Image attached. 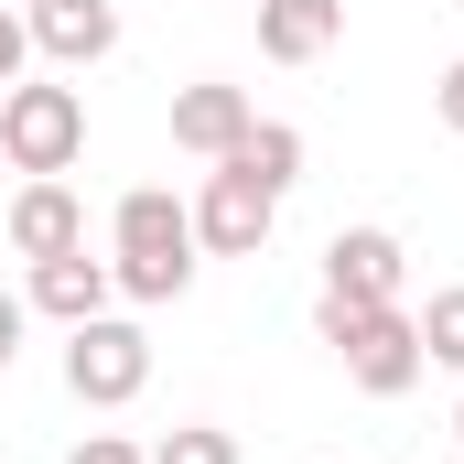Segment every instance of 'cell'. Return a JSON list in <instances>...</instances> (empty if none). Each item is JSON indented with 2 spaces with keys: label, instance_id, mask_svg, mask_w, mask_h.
<instances>
[{
  "label": "cell",
  "instance_id": "obj_1",
  "mask_svg": "<svg viewBox=\"0 0 464 464\" xmlns=\"http://www.w3.org/2000/svg\"><path fill=\"white\" fill-rule=\"evenodd\" d=\"M109 270L130 303H184V281H195V206H173L162 184H130L109 217Z\"/></svg>",
  "mask_w": 464,
  "mask_h": 464
},
{
  "label": "cell",
  "instance_id": "obj_2",
  "mask_svg": "<svg viewBox=\"0 0 464 464\" xmlns=\"http://www.w3.org/2000/svg\"><path fill=\"white\" fill-rule=\"evenodd\" d=\"M65 389H76L87 411H130V400L151 389V335H140L130 314H87V324H65Z\"/></svg>",
  "mask_w": 464,
  "mask_h": 464
},
{
  "label": "cell",
  "instance_id": "obj_3",
  "mask_svg": "<svg viewBox=\"0 0 464 464\" xmlns=\"http://www.w3.org/2000/svg\"><path fill=\"white\" fill-rule=\"evenodd\" d=\"M0 151H11V173H65L87 151V98L76 87H0Z\"/></svg>",
  "mask_w": 464,
  "mask_h": 464
},
{
  "label": "cell",
  "instance_id": "obj_4",
  "mask_svg": "<svg viewBox=\"0 0 464 464\" xmlns=\"http://www.w3.org/2000/svg\"><path fill=\"white\" fill-rule=\"evenodd\" d=\"M270 217H281V195L248 184L237 162H217L206 195H195V248H206V259H259V248H270Z\"/></svg>",
  "mask_w": 464,
  "mask_h": 464
},
{
  "label": "cell",
  "instance_id": "obj_5",
  "mask_svg": "<svg viewBox=\"0 0 464 464\" xmlns=\"http://www.w3.org/2000/svg\"><path fill=\"white\" fill-rule=\"evenodd\" d=\"M346 378L367 389V400H400V389L421 378V324H411L400 303H378V314L356 324V346H346Z\"/></svg>",
  "mask_w": 464,
  "mask_h": 464
},
{
  "label": "cell",
  "instance_id": "obj_6",
  "mask_svg": "<svg viewBox=\"0 0 464 464\" xmlns=\"http://www.w3.org/2000/svg\"><path fill=\"white\" fill-rule=\"evenodd\" d=\"M248 98L217 87V76H195V87H173V151H195V162H227L237 140H248Z\"/></svg>",
  "mask_w": 464,
  "mask_h": 464
},
{
  "label": "cell",
  "instance_id": "obj_7",
  "mask_svg": "<svg viewBox=\"0 0 464 464\" xmlns=\"http://www.w3.org/2000/svg\"><path fill=\"white\" fill-rule=\"evenodd\" d=\"M22 22H33V54L54 65H98L119 44V0H22Z\"/></svg>",
  "mask_w": 464,
  "mask_h": 464
},
{
  "label": "cell",
  "instance_id": "obj_8",
  "mask_svg": "<svg viewBox=\"0 0 464 464\" xmlns=\"http://www.w3.org/2000/svg\"><path fill=\"white\" fill-rule=\"evenodd\" d=\"M11 248H22V259H65V248H87V206L65 195V173H33V184L11 195Z\"/></svg>",
  "mask_w": 464,
  "mask_h": 464
},
{
  "label": "cell",
  "instance_id": "obj_9",
  "mask_svg": "<svg viewBox=\"0 0 464 464\" xmlns=\"http://www.w3.org/2000/svg\"><path fill=\"white\" fill-rule=\"evenodd\" d=\"M324 292L400 303V237H389V227H335V237H324Z\"/></svg>",
  "mask_w": 464,
  "mask_h": 464
},
{
  "label": "cell",
  "instance_id": "obj_10",
  "mask_svg": "<svg viewBox=\"0 0 464 464\" xmlns=\"http://www.w3.org/2000/svg\"><path fill=\"white\" fill-rule=\"evenodd\" d=\"M109 292H119V270L109 259H87V248H65V259H33V314H54V324H87V314H109Z\"/></svg>",
  "mask_w": 464,
  "mask_h": 464
},
{
  "label": "cell",
  "instance_id": "obj_11",
  "mask_svg": "<svg viewBox=\"0 0 464 464\" xmlns=\"http://www.w3.org/2000/svg\"><path fill=\"white\" fill-rule=\"evenodd\" d=\"M335 33H346V0H259V54L270 65H314V54H335Z\"/></svg>",
  "mask_w": 464,
  "mask_h": 464
},
{
  "label": "cell",
  "instance_id": "obj_12",
  "mask_svg": "<svg viewBox=\"0 0 464 464\" xmlns=\"http://www.w3.org/2000/svg\"><path fill=\"white\" fill-rule=\"evenodd\" d=\"M227 162L248 173V184H270V195H292V184H303V130H292V119H248V140H237Z\"/></svg>",
  "mask_w": 464,
  "mask_h": 464
},
{
  "label": "cell",
  "instance_id": "obj_13",
  "mask_svg": "<svg viewBox=\"0 0 464 464\" xmlns=\"http://www.w3.org/2000/svg\"><path fill=\"white\" fill-rule=\"evenodd\" d=\"M411 324H421V367H464V281H454V292H432Z\"/></svg>",
  "mask_w": 464,
  "mask_h": 464
},
{
  "label": "cell",
  "instance_id": "obj_14",
  "mask_svg": "<svg viewBox=\"0 0 464 464\" xmlns=\"http://www.w3.org/2000/svg\"><path fill=\"white\" fill-rule=\"evenodd\" d=\"M151 464H237V432H217V421H173V432L151 443Z\"/></svg>",
  "mask_w": 464,
  "mask_h": 464
},
{
  "label": "cell",
  "instance_id": "obj_15",
  "mask_svg": "<svg viewBox=\"0 0 464 464\" xmlns=\"http://www.w3.org/2000/svg\"><path fill=\"white\" fill-rule=\"evenodd\" d=\"M367 314H378V303H356V292H314V335H324L335 356L356 346V324H367Z\"/></svg>",
  "mask_w": 464,
  "mask_h": 464
},
{
  "label": "cell",
  "instance_id": "obj_16",
  "mask_svg": "<svg viewBox=\"0 0 464 464\" xmlns=\"http://www.w3.org/2000/svg\"><path fill=\"white\" fill-rule=\"evenodd\" d=\"M22 65H33V22L0 11V87H22Z\"/></svg>",
  "mask_w": 464,
  "mask_h": 464
},
{
  "label": "cell",
  "instance_id": "obj_17",
  "mask_svg": "<svg viewBox=\"0 0 464 464\" xmlns=\"http://www.w3.org/2000/svg\"><path fill=\"white\" fill-rule=\"evenodd\" d=\"M65 464H151V454H140V443H119V432H87Z\"/></svg>",
  "mask_w": 464,
  "mask_h": 464
},
{
  "label": "cell",
  "instance_id": "obj_18",
  "mask_svg": "<svg viewBox=\"0 0 464 464\" xmlns=\"http://www.w3.org/2000/svg\"><path fill=\"white\" fill-rule=\"evenodd\" d=\"M22 324H33V303H22V292H0V378H11V356H22Z\"/></svg>",
  "mask_w": 464,
  "mask_h": 464
},
{
  "label": "cell",
  "instance_id": "obj_19",
  "mask_svg": "<svg viewBox=\"0 0 464 464\" xmlns=\"http://www.w3.org/2000/svg\"><path fill=\"white\" fill-rule=\"evenodd\" d=\"M432 109H443V130H454V140H464V54H454V65H443V87H432Z\"/></svg>",
  "mask_w": 464,
  "mask_h": 464
},
{
  "label": "cell",
  "instance_id": "obj_20",
  "mask_svg": "<svg viewBox=\"0 0 464 464\" xmlns=\"http://www.w3.org/2000/svg\"><path fill=\"white\" fill-rule=\"evenodd\" d=\"M454 432H464V400H454Z\"/></svg>",
  "mask_w": 464,
  "mask_h": 464
},
{
  "label": "cell",
  "instance_id": "obj_21",
  "mask_svg": "<svg viewBox=\"0 0 464 464\" xmlns=\"http://www.w3.org/2000/svg\"><path fill=\"white\" fill-rule=\"evenodd\" d=\"M443 464H464V454H443Z\"/></svg>",
  "mask_w": 464,
  "mask_h": 464
}]
</instances>
